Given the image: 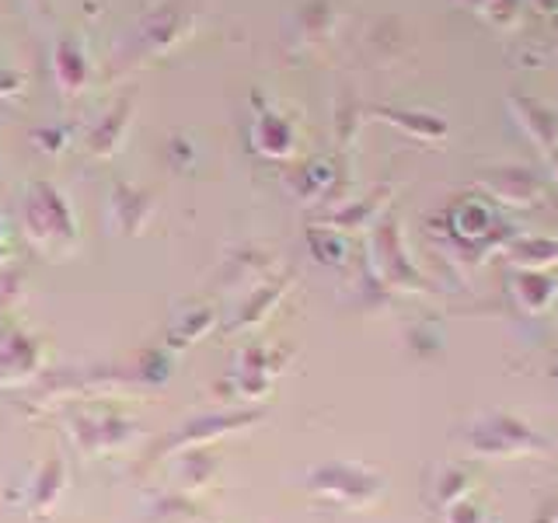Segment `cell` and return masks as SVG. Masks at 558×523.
Instances as JSON below:
<instances>
[{
  "mask_svg": "<svg viewBox=\"0 0 558 523\" xmlns=\"http://www.w3.org/2000/svg\"><path fill=\"white\" fill-rule=\"evenodd\" d=\"M252 418H255V415H217L214 423H209V418H199V423H192L189 429L168 436L165 447H161V453L192 450L196 443H209V440H217V436H227V433H234V429L252 426Z\"/></svg>",
  "mask_w": 558,
  "mask_h": 523,
  "instance_id": "obj_1",
  "label": "cell"
},
{
  "mask_svg": "<svg viewBox=\"0 0 558 523\" xmlns=\"http://www.w3.org/2000/svg\"><path fill=\"white\" fill-rule=\"evenodd\" d=\"M63 488H66V464L63 458H52L49 464H43V471L32 482V513L46 516L60 502Z\"/></svg>",
  "mask_w": 558,
  "mask_h": 523,
  "instance_id": "obj_2",
  "label": "cell"
}]
</instances>
